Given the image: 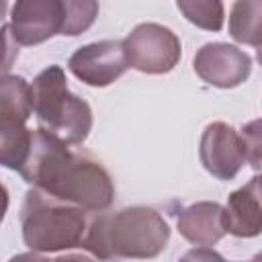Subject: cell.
<instances>
[{"mask_svg":"<svg viewBox=\"0 0 262 262\" xmlns=\"http://www.w3.org/2000/svg\"><path fill=\"white\" fill-rule=\"evenodd\" d=\"M258 59H260V63H262V49H258Z\"/></svg>","mask_w":262,"mask_h":262,"instance_id":"obj_6","label":"cell"},{"mask_svg":"<svg viewBox=\"0 0 262 262\" xmlns=\"http://www.w3.org/2000/svg\"><path fill=\"white\" fill-rule=\"evenodd\" d=\"M231 35L262 49V0H237L231 14Z\"/></svg>","mask_w":262,"mask_h":262,"instance_id":"obj_3","label":"cell"},{"mask_svg":"<svg viewBox=\"0 0 262 262\" xmlns=\"http://www.w3.org/2000/svg\"><path fill=\"white\" fill-rule=\"evenodd\" d=\"M244 135H250V137H254V141L252 143H246V147H244V154H246V158L252 162V166L254 168H260L262 164V160H260V145H262V121H256V123H252V125H248V127H244Z\"/></svg>","mask_w":262,"mask_h":262,"instance_id":"obj_5","label":"cell"},{"mask_svg":"<svg viewBox=\"0 0 262 262\" xmlns=\"http://www.w3.org/2000/svg\"><path fill=\"white\" fill-rule=\"evenodd\" d=\"M14 39L35 45L61 31L59 0H16L12 10Z\"/></svg>","mask_w":262,"mask_h":262,"instance_id":"obj_1","label":"cell"},{"mask_svg":"<svg viewBox=\"0 0 262 262\" xmlns=\"http://www.w3.org/2000/svg\"><path fill=\"white\" fill-rule=\"evenodd\" d=\"M239 143L231 129L217 123L211 125L203 139V154L211 151V156H203V162L207 170L219 178H231L242 164L239 156Z\"/></svg>","mask_w":262,"mask_h":262,"instance_id":"obj_2","label":"cell"},{"mask_svg":"<svg viewBox=\"0 0 262 262\" xmlns=\"http://www.w3.org/2000/svg\"><path fill=\"white\" fill-rule=\"evenodd\" d=\"M178 6L199 27L219 31L223 25V8L219 0H178Z\"/></svg>","mask_w":262,"mask_h":262,"instance_id":"obj_4","label":"cell"}]
</instances>
